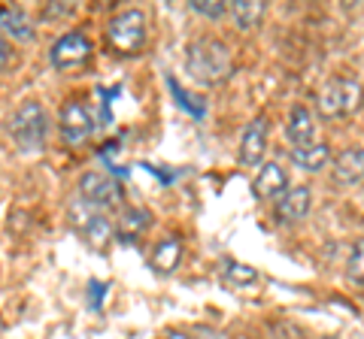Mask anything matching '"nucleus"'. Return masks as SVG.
Here are the masks:
<instances>
[{
    "instance_id": "nucleus-1",
    "label": "nucleus",
    "mask_w": 364,
    "mask_h": 339,
    "mask_svg": "<svg viewBox=\"0 0 364 339\" xmlns=\"http://www.w3.org/2000/svg\"><path fill=\"white\" fill-rule=\"evenodd\" d=\"M188 76L200 85H222L234 76V58L219 37H198L186 52Z\"/></svg>"
},
{
    "instance_id": "nucleus-2",
    "label": "nucleus",
    "mask_w": 364,
    "mask_h": 339,
    "mask_svg": "<svg viewBox=\"0 0 364 339\" xmlns=\"http://www.w3.org/2000/svg\"><path fill=\"white\" fill-rule=\"evenodd\" d=\"M9 137L16 140L21 152H40L49 137V116L40 100H25L13 116H9Z\"/></svg>"
},
{
    "instance_id": "nucleus-3",
    "label": "nucleus",
    "mask_w": 364,
    "mask_h": 339,
    "mask_svg": "<svg viewBox=\"0 0 364 339\" xmlns=\"http://www.w3.org/2000/svg\"><path fill=\"white\" fill-rule=\"evenodd\" d=\"M364 100L361 82L352 76H337L331 82H325L316 94V109L322 118H346L352 112H358Z\"/></svg>"
},
{
    "instance_id": "nucleus-4",
    "label": "nucleus",
    "mask_w": 364,
    "mask_h": 339,
    "mask_svg": "<svg viewBox=\"0 0 364 339\" xmlns=\"http://www.w3.org/2000/svg\"><path fill=\"white\" fill-rule=\"evenodd\" d=\"M146 16L143 9H124L107 25V46L116 55H136L146 46Z\"/></svg>"
},
{
    "instance_id": "nucleus-5",
    "label": "nucleus",
    "mask_w": 364,
    "mask_h": 339,
    "mask_svg": "<svg viewBox=\"0 0 364 339\" xmlns=\"http://www.w3.org/2000/svg\"><path fill=\"white\" fill-rule=\"evenodd\" d=\"M122 197H124L122 182L116 176H109V173L91 170V173H85L82 179H79V200L88 203V206H95V209H100V212L119 206Z\"/></svg>"
},
{
    "instance_id": "nucleus-6",
    "label": "nucleus",
    "mask_w": 364,
    "mask_h": 339,
    "mask_svg": "<svg viewBox=\"0 0 364 339\" xmlns=\"http://www.w3.org/2000/svg\"><path fill=\"white\" fill-rule=\"evenodd\" d=\"M70 221L79 228V233L85 236V243H88V245H95V248H107L109 240H112V233H116L112 221L107 218V212H100V209H95V206H88V203H82V200H76V203H73Z\"/></svg>"
},
{
    "instance_id": "nucleus-7",
    "label": "nucleus",
    "mask_w": 364,
    "mask_h": 339,
    "mask_svg": "<svg viewBox=\"0 0 364 339\" xmlns=\"http://www.w3.org/2000/svg\"><path fill=\"white\" fill-rule=\"evenodd\" d=\"M58 128H61V137L70 145H82L91 133H95V116H91V109L82 104V100L73 97L61 106Z\"/></svg>"
},
{
    "instance_id": "nucleus-8",
    "label": "nucleus",
    "mask_w": 364,
    "mask_h": 339,
    "mask_svg": "<svg viewBox=\"0 0 364 339\" xmlns=\"http://www.w3.org/2000/svg\"><path fill=\"white\" fill-rule=\"evenodd\" d=\"M91 52H95V46H91V40L85 37V33L70 30V33H64V37H58L52 43L49 58L58 70H73V67H82L91 58Z\"/></svg>"
},
{
    "instance_id": "nucleus-9",
    "label": "nucleus",
    "mask_w": 364,
    "mask_h": 339,
    "mask_svg": "<svg viewBox=\"0 0 364 339\" xmlns=\"http://www.w3.org/2000/svg\"><path fill=\"white\" fill-rule=\"evenodd\" d=\"M331 179L337 185H346V188L364 182V149L361 145L340 149L331 157Z\"/></svg>"
},
{
    "instance_id": "nucleus-10",
    "label": "nucleus",
    "mask_w": 364,
    "mask_h": 339,
    "mask_svg": "<svg viewBox=\"0 0 364 339\" xmlns=\"http://www.w3.org/2000/svg\"><path fill=\"white\" fill-rule=\"evenodd\" d=\"M252 191L258 200H277L289 191V173L286 167H282L279 161H267L261 164V170L255 173L252 179Z\"/></svg>"
},
{
    "instance_id": "nucleus-11",
    "label": "nucleus",
    "mask_w": 364,
    "mask_h": 339,
    "mask_svg": "<svg viewBox=\"0 0 364 339\" xmlns=\"http://www.w3.org/2000/svg\"><path fill=\"white\" fill-rule=\"evenodd\" d=\"M310 206H313V188L310 185H298V188H289L286 194L279 197V206H277V218L282 224H298L310 216Z\"/></svg>"
},
{
    "instance_id": "nucleus-12",
    "label": "nucleus",
    "mask_w": 364,
    "mask_h": 339,
    "mask_svg": "<svg viewBox=\"0 0 364 339\" xmlns=\"http://www.w3.org/2000/svg\"><path fill=\"white\" fill-rule=\"evenodd\" d=\"M264 152H267V121L255 118V121H249V128L243 130L240 152H237V157H240V164L255 167L261 157H264Z\"/></svg>"
},
{
    "instance_id": "nucleus-13",
    "label": "nucleus",
    "mask_w": 364,
    "mask_h": 339,
    "mask_svg": "<svg viewBox=\"0 0 364 339\" xmlns=\"http://www.w3.org/2000/svg\"><path fill=\"white\" fill-rule=\"evenodd\" d=\"M286 137L291 140L294 149H301V145H310L316 143V124H313V112L306 106H291L289 112V121H286Z\"/></svg>"
},
{
    "instance_id": "nucleus-14",
    "label": "nucleus",
    "mask_w": 364,
    "mask_h": 339,
    "mask_svg": "<svg viewBox=\"0 0 364 339\" xmlns=\"http://www.w3.org/2000/svg\"><path fill=\"white\" fill-rule=\"evenodd\" d=\"M179 261H182V240L179 236H167V240H161L152 248V269L155 273H161V276L176 273Z\"/></svg>"
},
{
    "instance_id": "nucleus-15",
    "label": "nucleus",
    "mask_w": 364,
    "mask_h": 339,
    "mask_svg": "<svg viewBox=\"0 0 364 339\" xmlns=\"http://www.w3.org/2000/svg\"><path fill=\"white\" fill-rule=\"evenodd\" d=\"M331 161V149L325 143H310V145H301V149H291V164L306 170V173H318L322 167H328Z\"/></svg>"
},
{
    "instance_id": "nucleus-16",
    "label": "nucleus",
    "mask_w": 364,
    "mask_h": 339,
    "mask_svg": "<svg viewBox=\"0 0 364 339\" xmlns=\"http://www.w3.org/2000/svg\"><path fill=\"white\" fill-rule=\"evenodd\" d=\"M149 224H152V216L146 209H136V206H128L119 216V221L112 224L116 228V233L122 236L124 243H131V240H136L143 230H149Z\"/></svg>"
},
{
    "instance_id": "nucleus-17",
    "label": "nucleus",
    "mask_w": 364,
    "mask_h": 339,
    "mask_svg": "<svg viewBox=\"0 0 364 339\" xmlns=\"http://www.w3.org/2000/svg\"><path fill=\"white\" fill-rule=\"evenodd\" d=\"M264 4H258V0H234V4H228V13H231L234 25L240 30H252L261 25V18H264Z\"/></svg>"
},
{
    "instance_id": "nucleus-18",
    "label": "nucleus",
    "mask_w": 364,
    "mask_h": 339,
    "mask_svg": "<svg viewBox=\"0 0 364 339\" xmlns=\"http://www.w3.org/2000/svg\"><path fill=\"white\" fill-rule=\"evenodd\" d=\"M0 28L16 40H31L33 37V21L16 6H4L0 9Z\"/></svg>"
},
{
    "instance_id": "nucleus-19",
    "label": "nucleus",
    "mask_w": 364,
    "mask_h": 339,
    "mask_svg": "<svg viewBox=\"0 0 364 339\" xmlns=\"http://www.w3.org/2000/svg\"><path fill=\"white\" fill-rule=\"evenodd\" d=\"M346 273H349L352 282L364 285V240H358L355 245H352V255L346 261Z\"/></svg>"
},
{
    "instance_id": "nucleus-20",
    "label": "nucleus",
    "mask_w": 364,
    "mask_h": 339,
    "mask_svg": "<svg viewBox=\"0 0 364 339\" xmlns=\"http://www.w3.org/2000/svg\"><path fill=\"white\" fill-rule=\"evenodd\" d=\"M228 279L231 282H237V285H252V282H258V273L252 267H246V264H237V261H231L228 264Z\"/></svg>"
},
{
    "instance_id": "nucleus-21",
    "label": "nucleus",
    "mask_w": 364,
    "mask_h": 339,
    "mask_svg": "<svg viewBox=\"0 0 364 339\" xmlns=\"http://www.w3.org/2000/svg\"><path fill=\"white\" fill-rule=\"evenodd\" d=\"M188 6L203 18H219L228 13V4H219V0H191Z\"/></svg>"
},
{
    "instance_id": "nucleus-22",
    "label": "nucleus",
    "mask_w": 364,
    "mask_h": 339,
    "mask_svg": "<svg viewBox=\"0 0 364 339\" xmlns=\"http://www.w3.org/2000/svg\"><path fill=\"white\" fill-rule=\"evenodd\" d=\"M167 85H170V91H173V94H176V100H179V106H186V109L191 112V116H198V118L203 116V106H198V104H195V100H191V97H188L186 91H182V88L176 85V79H167Z\"/></svg>"
},
{
    "instance_id": "nucleus-23",
    "label": "nucleus",
    "mask_w": 364,
    "mask_h": 339,
    "mask_svg": "<svg viewBox=\"0 0 364 339\" xmlns=\"http://www.w3.org/2000/svg\"><path fill=\"white\" fill-rule=\"evenodd\" d=\"M9 61H13V46H9V43L0 37V70H6Z\"/></svg>"
},
{
    "instance_id": "nucleus-24",
    "label": "nucleus",
    "mask_w": 364,
    "mask_h": 339,
    "mask_svg": "<svg viewBox=\"0 0 364 339\" xmlns=\"http://www.w3.org/2000/svg\"><path fill=\"white\" fill-rule=\"evenodd\" d=\"M164 339H188V336H186V333H179V330H170Z\"/></svg>"
},
{
    "instance_id": "nucleus-25",
    "label": "nucleus",
    "mask_w": 364,
    "mask_h": 339,
    "mask_svg": "<svg viewBox=\"0 0 364 339\" xmlns=\"http://www.w3.org/2000/svg\"><path fill=\"white\" fill-rule=\"evenodd\" d=\"M325 339H337V336H325Z\"/></svg>"
}]
</instances>
